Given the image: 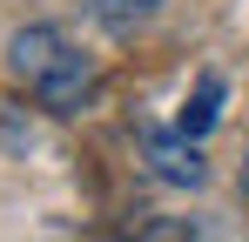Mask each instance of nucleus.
<instances>
[{
  "label": "nucleus",
  "mask_w": 249,
  "mask_h": 242,
  "mask_svg": "<svg viewBox=\"0 0 249 242\" xmlns=\"http://www.w3.org/2000/svg\"><path fill=\"white\" fill-rule=\"evenodd\" d=\"M142 155H148V175L168 182V189H202L209 182L202 148H196V135H182V128H148V135H142Z\"/></svg>",
  "instance_id": "nucleus-2"
},
{
  "label": "nucleus",
  "mask_w": 249,
  "mask_h": 242,
  "mask_svg": "<svg viewBox=\"0 0 249 242\" xmlns=\"http://www.w3.org/2000/svg\"><path fill=\"white\" fill-rule=\"evenodd\" d=\"M243 202H249V161H243Z\"/></svg>",
  "instance_id": "nucleus-5"
},
{
  "label": "nucleus",
  "mask_w": 249,
  "mask_h": 242,
  "mask_svg": "<svg viewBox=\"0 0 249 242\" xmlns=\"http://www.w3.org/2000/svg\"><path fill=\"white\" fill-rule=\"evenodd\" d=\"M215 115H222V81L202 74V87L189 94V108H182V121H175V128H182V135H209V128H215Z\"/></svg>",
  "instance_id": "nucleus-4"
},
{
  "label": "nucleus",
  "mask_w": 249,
  "mask_h": 242,
  "mask_svg": "<svg viewBox=\"0 0 249 242\" xmlns=\"http://www.w3.org/2000/svg\"><path fill=\"white\" fill-rule=\"evenodd\" d=\"M7 68H14V81H27V94L47 115H81L88 94H94L88 54H74V40L61 27H47V20H34V27H20L7 40Z\"/></svg>",
  "instance_id": "nucleus-1"
},
{
  "label": "nucleus",
  "mask_w": 249,
  "mask_h": 242,
  "mask_svg": "<svg viewBox=\"0 0 249 242\" xmlns=\"http://www.w3.org/2000/svg\"><path fill=\"white\" fill-rule=\"evenodd\" d=\"M88 14H94V27H108L115 40H128L135 27H148L162 14V0H88Z\"/></svg>",
  "instance_id": "nucleus-3"
}]
</instances>
